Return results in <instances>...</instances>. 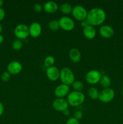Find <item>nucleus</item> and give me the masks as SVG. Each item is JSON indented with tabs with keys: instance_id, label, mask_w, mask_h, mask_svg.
<instances>
[{
	"instance_id": "obj_18",
	"label": "nucleus",
	"mask_w": 123,
	"mask_h": 124,
	"mask_svg": "<svg viewBox=\"0 0 123 124\" xmlns=\"http://www.w3.org/2000/svg\"><path fill=\"white\" fill-rule=\"evenodd\" d=\"M100 85L103 88H109L111 84V79L107 75H102L100 81Z\"/></svg>"
},
{
	"instance_id": "obj_3",
	"label": "nucleus",
	"mask_w": 123,
	"mask_h": 124,
	"mask_svg": "<svg viewBox=\"0 0 123 124\" xmlns=\"http://www.w3.org/2000/svg\"><path fill=\"white\" fill-rule=\"evenodd\" d=\"M59 79L62 84L69 86L74 82L75 75L71 69L68 67H63L60 71V78Z\"/></svg>"
},
{
	"instance_id": "obj_7",
	"label": "nucleus",
	"mask_w": 123,
	"mask_h": 124,
	"mask_svg": "<svg viewBox=\"0 0 123 124\" xmlns=\"http://www.w3.org/2000/svg\"><path fill=\"white\" fill-rule=\"evenodd\" d=\"M16 37L19 39H26L29 36V28L25 24H19L16 26L14 30Z\"/></svg>"
},
{
	"instance_id": "obj_21",
	"label": "nucleus",
	"mask_w": 123,
	"mask_h": 124,
	"mask_svg": "<svg viewBox=\"0 0 123 124\" xmlns=\"http://www.w3.org/2000/svg\"><path fill=\"white\" fill-rule=\"evenodd\" d=\"M72 88L74 91L77 92H82L84 88V84L83 82L80 81H75L72 84Z\"/></svg>"
},
{
	"instance_id": "obj_20",
	"label": "nucleus",
	"mask_w": 123,
	"mask_h": 124,
	"mask_svg": "<svg viewBox=\"0 0 123 124\" xmlns=\"http://www.w3.org/2000/svg\"><path fill=\"white\" fill-rule=\"evenodd\" d=\"M60 11L64 15H68L72 13V7L69 3H63L60 6Z\"/></svg>"
},
{
	"instance_id": "obj_8",
	"label": "nucleus",
	"mask_w": 123,
	"mask_h": 124,
	"mask_svg": "<svg viewBox=\"0 0 123 124\" xmlns=\"http://www.w3.org/2000/svg\"><path fill=\"white\" fill-rule=\"evenodd\" d=\"M101 73L96 70H91L88 71L85 76V79L88 84L95 85L100 82L101 78Z\"/></svg>"
},
{
	"instance_id": "obj_22",
	"label": "nucleus",
	"mask_w": 123,
	"mask_h": 124,
	"mask_svg": "<svg viewBox=\"0 0 123 124\" xmlns=\"http://www.w3.org/2000/svg\"><path fill=\"white\" fill-rule=\"evenodd\" d=\"M48 27L51 30H53V31H56V30H59V29L60 28L59 21L56 20V19L51 20L48 23Z\"/></svg>"
},
{
	"instance_id": "obj_36",
	"label": "nucleus",
	"mask_w": 123,
	"mask_h": 124,
	"mask_svg": "<svg viewBox=\"0 0 123 124\" xmlns=\"http://www.w3.org/2000/svg\"><path fill=\"white\" fill-rule=\"evenodd\" d=\"M122 91H123V87H122Z\"/></svg>"
},
{
	"instance_id": "obj_31",
	"label": "nucleus",
	"mask_w": 123,
	"mask_h": 124,
	"mask_svg": "<svg viewBox=\"0 0 123 124\" xmlns=\"http://www.w3.org/2000/svg\"><path fill=\"white\" fill-rule=\"evenodd\" d=\"M4 111V105L3 104L0 102V116L3 114Z\"/></svg>"
},
{
	"instance_id": "obj_9",
	"label": "nucleus",
	"mask_w": 123,
	"mask_h": 124,
	"mask_svg": "<svg viewBox=\"0 0 123 124\" xmlns=\"http://www.w3.org/2000/svg\"><path fill=\"white\" fill-rule=\"evenodd\" d=\"M53 108L54 110L58 111H63L68 108L69 104L67 100L64 98H56L53 102Z\"/></svg>"
},
{
	"instance_id": "obj_1",
	"label": "nucleus",
	"mask_w": 123,
	"mask_h": 124,
	"mask_svg": "<svg viewBox=\"0 0 123 124\" xmlns=\"http://www.w3.org/2000/svg\"><path fill=\"white\" fill-rule=\"evenodd\" d=\"M106 19V13L102 8L94 7L88 12L86 19L92 26H98L102 24Z\"/></svg>"
},
{
	"instance_id": "obj_23",
	"label": "nucleus",
	"mask_w": 123,
	"mask_h": 124,
	"mask_svg": "<svg viewBox=\"0 0 123 124\" xmlns=\"http://www.w3.org/2000/svg\"><path fill=\"white\" fill-rule=\"evenodd\" d=\"M55 63V59L53 56H47L44 59V65L47 68L49 67L53 66V65Z\"/></svg>"
},
{
	"instance_id": "obj_10",
	"label": "nucleus",
	"mask_w": 123,
	"mask_h": 124,
	"mask_svg": "<svg viewBox=\"0 0 123 124\" xmlns=\"http://www.w3.org/2000/svg\"><path fill=\"white\" fill-rule=\"evenodd\" d=\"M69 86L61 84L59 85L54 90V94L57 98H63L69 93Z\"/></svg>"
},
{
	"instance_id": "obj_6",
	"label": "nucleus",
	"mask_w": 123,
	"mask_h": 124,
	"mask_svg": "<svg viewBox=\"0 0 123 124\" xmlns=\"http://www.w3.org/2000/svg\"><path fill=\"white\" fill-rule=\"evenodd\" d=\"M60 28L66 31L73 30L75 27V23L73 19L68 16H63L59 20Z\"/></svg>"
},
{
	"instance_id": "obj_19",
	"label": "nucleus",
	"mask_w": 123,
	"mask_h": 124,
	"mask_svg": "<svg viewBox=\"0 0 123 124\" xmlns=\"http://www.w3.org/2000/svg\"><path fill=\"white\" fill-rule=\"evenodd\" d=\"M88 96L90 99L95 100V99H98L99 94H100V92L95 87H90L88 90Z\"/></svg>"
},
{
	"instance_id": "obj_4",
	"label": "nucleus",
	"mask_w": 123,
	"mask_h": 124,
	"mask_svg": "<svg viewBox=\"0 0 123 124\" xmlns=\"http://www.w3.org/2000/svg\"><path fill=\"white\" fill-rule=\"evenodd\" d=\"M115 91L111 88H103V90L100 92L98 99L102 103H109L115 98Z\"/></svg>"
},
{
	"instance_id": "obj_35",
	"label": "nucleus",
	"mask_w": 123,
	"mask_h": 124,
	"mask_svg": "<svg viewBox=\"0 0 123 124\" xmlns=\"http://www.w3.org/2000/svg\"><path fill=\"white\" fill-rule=\"evenodd\" d=\"M2 25L0 24V33H1V31H2Z\"/></svg>"
},
{
	"instance_id": "obj_15",
	"label": "nucleus",
	"mask_w": 123,
	"mask_h": 124,
	"mask_svg": "<svg viewBox=\"0 0 123 124\" xmlns=\"http://www.w3.org/2000/svg\"><path fill=\"white\" fill-rule=\"evenodd\" d=\"M58 4L57 2L53 1H49L46 2L43 6V9L45 12L48 13H54L58 10Z\"/></svg>"
},
{
	"instance_id": "obj_28",
	"label": "nucleus",
	"mask_w": 123,
	"mask_h": 124,
	"mask_svg": "<svg viewBox=\"0 0 123 124\" xmlns=\"http://www.w3.org/2000/svg\"><path fill=\"white\" fill-rule=\"evenodd\" d=\"M74 117L76 119L78 120H78L81 119L83 117V113L81 111H80V110L76 111L74 113Z\"/></svg>"
},
{
	"instance_id": "obj_25",
	"label": "nucleus",
	"mask_w": 123,
	"mask_h": 124,
	"mask_svg": "<svg viewBox=\"0 0 123 124\" xmlns=\"http://www.w3.org/2000/svg\"><path fill=\"white\" fill-rule=\"evenodd\" d=\"M11 78V75L8 71H4L1 76V79L3 82H7L10 80Z\"/></svg>"
},
{
	"instance_id": "obj_33",
	"label": "nucleus",
	"mask_w": 123,
	"mask_h": 124,
	"mask_svg": "<svg viewBox=\"0 0 123 124\" xmlns=\"http://www.w3.org/2000/svg\"><path fill=\"white\" fill-rule=\"evenodd\" d=\"M4 39V36H2V35H1V34H0V44H1L3 42Z\"/></svg>"
},
{
	"instance_id": "obj_12",
	"label": "nucleus",
	"mask_w": 123,
	"mask_h": 124,
	"mask_svg": "<svg viewBox=\"0 0 123 124\" xmlns=\"http://www.w3.org/2000/svg\"><path fill=\"white\" fill-rule=\"evenodd\" d=\"M46 75L48 79L51 81H55L60 78V70L55 66H51L47 68Z\"/></svg>"
},
{
	"instance_id": "obj_26",
	"label": "nucleus",
	"mask_w": 123,
	"mask_h": 124,
	"mask_svg": "<svg viewBox=\"0 0 123 124\" xmlns=\"http://www.w3.org/2000/svg\"><path fill=\"white\" fill-rule=\"evenodd\" d=\"M34 11L36 12H41L43 9V6L40 3H35L33 7Z\"/></svg>"
},
{
	"instance_id": "obj_17",
	"label": "nucleus",
	"mask_w": 123,
	"mask_h": 124,
	"mask_svg": "<svg viewBox=\"0 0 123 124\" xmlns=\"http://www.w3.org/2000/svg\"><path fill=\"white\" fill-rule=\"evenodd\" d=\"M83 33L86 38L88 39H92L96 36V29L94 26L89 25V26L83 29Z\"/></svg>"
},
{
	"instance_id": "obj_5",
	"label": "nucleus",
	"mask_w": 123,
	"mask_h": 124,
	"mask_svg": "<svg viewBox=\"0 0 123 124\" xmlns=\"http://www.w3.org/2000/svg\"><path fill=\"white\" fill-rule=\"evenodd\" d=\"M88 11L83 6L81 5H77L72 7V15L74 18L77 21H82L86 19L88 15Z\"/></svg>"
},
{
	"instance_id": "obj_2",
	"label": "nucleus",
	"mask_w": 123,
	"mask_h": 124,
	"mask_svg": "<svg viewBox=\"0 0 123 124\" xmlns=\"http://www.w3.org/2000/svg\"><path fill=\"white\" fill-rule=\"evenodd\" d=\"M67 101L72 107H77L82 105L85 101V96L82 92L72 91L67 96Z\"/></svg>"
},
{
	"instance_id": "obj_30",
	"label": "nucleus",
	"mask_w": 123,
	"mask_h": 124,
	"mask_svg": "<svg viewBox=\"0 0 123 124\" xmlns=\"http://www.w3.org/2000/svg\"><path fill=\"white\" fill-rule=\"evenodd\" d=\"M6 16V12L2 8H0V21H2Z\"/></svg>"
},
{
	"instance_id": "obj_14",
	"label": "nucleus",
	"mask_w": 123,
	"mask_h": 124,
	"mask_svg": "<svg viewBox=\"0 0 123 124\" xmlns=\"http://www.w3.org/2000/svg\"><path fill=\"white\" fill-rule=\"evenodd\" d=\"M114 30L111 26L108 25H103L99 29V33L102 38L106 39L110 38L114 35Z\"/></svg>"
},
{
	"instance_id": "obj_29",
	"label": "nucleus",
	"mask_w": 123,
	"mask_h": 124,
	"mask_svg": "<svg viewBox=\"0 0 123 124\" xmlns=\"http://www.w3.org/2000/svg\"><path fill=\"white\" fill-rule=\"evenodd\" d=\"M80 23H81V26H82L83 29L85 27H86L89 26V25H90L89 23V22H88V21L86 19H84V20L80 22Z\"/></svg>"
},
{
	"instance_id": "obj_34",
	"label": "nucleus",
	"mask_w": 123,
	"mask_h": 124,
	"mask_svg": "<svg viewBox=\"0 0 123 124\" xmlns=\"http://www.w3.org/2000/svg\"><path fill=\"white\" fill-rule=\"evenodd\" d=\"M3 4H4V1L2 0H0V8H1L2 6H3Z\"/></svg>"
},
{
	"instance_id": "obj_27",
	"label": "nucleus",
	"mask_w": 123,
	"mask_h": 124,
	"mask_svg": "<svg viewBox=\"0 0 123 124\" xmlns=\"http://www.w3.org/2000/svg\"><path fill=\"white\" fill-rule=\"evenodd\" d=\"M66 124H80L79 121L74 117H70L66 121Z\"/></svg>"
},
{
	"instance_id": "obj_11",
	"label": "nucleus",
	"mask_w": 123,
	"mask_h": 124,
	"mask_svg": "<svg viewBox=\"0 0 123 124\" xmlns=\"http://www.w3.org/2000/svg\"><path fill=\"white\" fill-rule=\"evenodd\" d=\"M29 35L32 38H36L41 35L42 31V25L37 22H33L28 27Z\"/></svg>"
},
{
	"instance_id": "obj_32",
	"label": "nucleus",
	"mask_w": 123,
	"mask_h": 124,
	"mask_svg": "<svg viewBox=\"0 0 123 124\" xmlns=\"http://www.w3.org/2000/svg\"><path fill=\"white\" fill-rule=\"evenodd\" d=\"M63 115H65V116H69V115H70V110H69V108L66 109V110H64V111H63Z\"/></svg>"
},
{
	"instance_id": "obj_13",
	"label": "nucleus",
	"mask_w": 123,
	"mask_h": 124,
	"mask_svg": "<svg viewBox=\"0 0 123 124\" xmlns=\"http://www.w3.org/2000/svg\"><path fill=\"white\" fill-rule=\"evenodd\" d=\"M22 70V65L19 61H13L10 62L7 65V71L10 75H18Z\"/></svg>"
},
{
	"instance_id": "obj_24",
	"label": "nucleus",
	"mask_w": 123,
	"mask_h": 124,
	"mask_svg": "<svg viewBox=\"0 0 123 124\" xmlns=\"http://www.w3.org/2000/svg\"><path fill=\"white\" fill-rule=\"evenodd\" d=\"M12 48L14 50H20L23 47V42L21 39H16L14 40L12 42Z\"/></svg>"
},
{
	"instance_id": "obj_16",
	"label": "nucleus",
	"mask_w": 123,
	"mask_h": 124,
	"mask_svg": "<svg viewBox=\"0 0 123 124\" xmlns=\"http://www.w3.org/2000/svg\"><path fill=\"white\" fill-rule=\"evenodd\" d=\"M69 58L74 63H78L81 60L82 55L78 49L76 48H71L69 52Z\"/></svg>"
}]
</instances>
